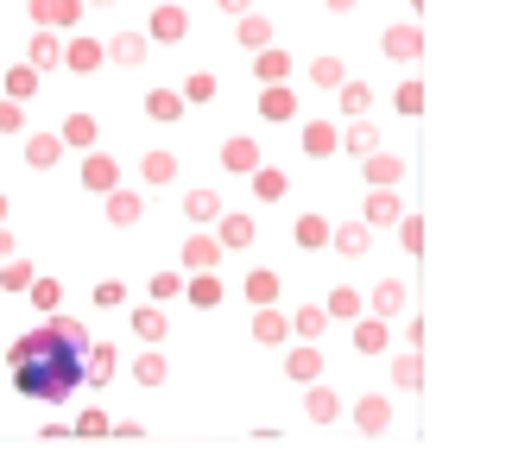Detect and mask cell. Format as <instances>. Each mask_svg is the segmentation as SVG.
Here are the masks:
<instances>
[{"mask_svg": "<svg viewBox=\"0 0 512 468\" xmlns=\"http://www.w3.org/2000/svg\"><path fill=\"white\" fill-rule=\"evenodd\" d=\"M0 361L13 367V393H26V399H70L76 386H83V342H70L64 329H51V323H38L32 336H19L13 348H0Z\"/></svg>", "mask_w": 512, "mask_h": 468, "instance_id": "cell-1", "label": "cell"}, {"mask_svg": "<svg viewBox=\"0 0 512 468\" xmlns=\"http://www.w3.org/2000/svg\"><path fill=\"white\" fill-rule=\"evenodd\" d=\"M102 197H108V222L114 228H140V216H146V197H140V190H121V184H114V190H102Z\"/></svg>", "mask_w": 512, "mask_h": 468, "instance_id": "cell-2", "label": "cell"}, {"mask_svg": "<svg viewBox=\"0 0 512 468\" xmlns=\"http://www.w3.org/2000/svg\"><path fill=\"white\" fill-rule=\"evenodd\" d=\"M83 0H32V26H51V32H70Z\"/></svg>", "mask_w": 512, "mask_h": 468, "instance_id": "cell-3", "label": "cell"}, {"mask_svg": "<svg viewBox=\"0 0 512 468\" xmlns=\"http://www.w3.org/2000/svg\"><path fill=\"white\" fill-rule=\"evenodd\" d=\"M304 152H310V159H336V152H342V127L336 121H310L304 127Z\"/></svg>", "mask_w": 512, "mask_h": 468, "instance_id": "cell-4", "label": "cell"}, {"mask_svg": "<svg viewBox=\"0 0 512 468\" xmlns=\"http://www.w3.org/2000/svg\"><path fill=\"white\" fill-rule=\"evenodd\" d=\"M399 216H405L399 190H392V184H373V197H367V222H373V228H392Z\"/></svg>", "mask_w": 512, "mask_h": 468, "instance_id": "cell-5", "label": "cell"}, {"mask_svg": "<svg viewBox=\"0 0 512 468\" xmlns=\"http://www.w3.org/2000/svg\"><path fill=\"white\" fill-rule=\"evenodd\" d=\"M361 171H367V184H399L405 178V159H399V152H380V146H373V152H361Z\"/></svg>", "mask_w": 512, "mask_h": 468, "instance_id": "cell-6", "label": "cell"}, {"mask_svg": "<svg viewBox=\"0 0 512 468\" xmlns=\"http://www.w3.org/2000/svg\"><path fill=\"white\" fill-rule=\"evenodd\" d=\"M253 234H260V228H253V216H215V241L234 247V253L253 247Z\"/></svg>", "mask_w": 512, "mask_h": 468, "instance_id": "cell-7", "label": "cell"}, {"mask_svg": "<svg viewBox=\"0 0 512 468\" xmlns=\"http://www.w3.org/2000/svg\"><path fill=\"white\" fill-rule=\"evenodd\" d=\"M260 114H266V121H291V114H298V89H285V83H266V95H260Z\"/></svg>", "mask_w": 512, "mask_h": 468, "instance_id": "cell-8", "label": "cell"}, {"mask_svg": "<svg viewBox=\"0 0 512 468\" xmlns=\"http://www.w3.org/2000/svg\"><path fill=\"white\" fill-rule=\"evenodd\" d=\"M102 45H95V38H70V45H64V70H76V76H89L95 64H102Z\"/></svg>", "mask_w": 512, "mask_h": 468, "instance_id": "cell-9", "label": "cell"}, {"mask_svg": "<svg viewBox=\"0 0 512 468\" xmlns=\"http://www.w3.org/2000/svg\"><path fill=\"white\" fill-rule=\"evenodd\" d=\"M57 159H64V140H57V133H32L26 140V165L32 171H51Z\"/></svg>", "mask_w": 512, "mask_h": 468, "instance_id": "cell-10", "label": "cell"}, {"mask_svg": "<svg viewBox=\"0 0 512 468\" xmlns=\"http://www.w3.org/2000/svg\"><path fill=\"white\" fill-rule=\"evenodd\" d=\"M222 165H228V171H253V165H260V140H247V133L222 140Z\"/></svg>", "mask_w": 512, "mask_h": 468, "instance_id": "cell-11", "label": "cell"}, {"mask_svg": "<svg viewBox=\"0 0 512 468\" xmlns=\"http://www.w3.org/2000/svg\"><path fill=\"white\" fill-rule=\"evenodd\" d=\"M121 184V165L108 159V152H89V165H83V190H114Z\"/></svg>", "mask_w": 512, "mask_h": 468, "instance_id": "cell-12", "label": "cell"}, {"mask_svg": "<svg viewBox=\"0 0 512 468\" xmlns=\"http://www.w3.org/2000/svg\"><path fill=\"white\" fill-rule=\"evenodd\" d=\"M222 241H203V234H190V241H184V266L190 272H215V260H222Z\"/></svg>", "mask_w": 512, "mask_h": 468, "instance_id": "cell-13", "label": "cell"}, {"mask_svg": "<svg viewBox=\"0 0 512 468\" xmlns=\"http://www.w3.org/2000/svg\"><path fill=\"white\" fill-rule=\"evenodd\" d=\"M184 32H190V13H184V7H159V13H152V32H146V38H165V45H177Z\"/></svg>", "mask_w": 512, "mask_h": 468, "instance_id": "cell-14", "label": "cell"}, {"mask_svg": "<svg viewBox=\"0 0 512 468\" xmlns=\"http://www.w3.org/2000/svg\"><path fill=\"white\" fill-rule=\"evenodd\" d=\"M102 51L114 57V64H127V70L146 64V38H140V32H114V45H102Z\"/></svg>", "mask_w": 512, "mask_h": 468, "instance_id": "cell-15", "label": "cell"}, {"mask_svg": "<svg viewBox=\"0 0 512 468\" xmlns=\"http://www.w3.org/2000/svg\"><path fill=\"white\" fill-rule=\"evenodd\" d=\"M253 70H260V83H285V76H291V57L279 45H260V51H253Z\"/></svg>", "mask_w": 512, "mask_h": 468, "instance_id": "cell-16", "label": "cell"}, {"mask_svg": "<svg viewBox=\"0 0 512 468\" xmlns=\"http://www.w3.org/2000/svg\"><path fill=\"white\" fill-rule=\"evenodd\" d=\"M177 298H190L196 310H215V304H222V279H215V272H196L190 291H177Z\"/></svg>", "mask_w": 512, "mask_h": 468, "instance_id": "cell-17", "label": "cell"}, {"mask_svg": "<svg viewBox=\"0 0 512 468\" xmlns=\"http://www.w3.org/2000/svg\"><path fill=\"white\" fill-rule=\"evenodd\" d=\"M26 64H32L38 76H45V70H57V64H64V45H57L51 32H38V38H32V51H26Z\"/></svg>", "mask_w": 512, "mask_h": 468, "instance_id": "cell-18", "label": "cell"}, {"mask_svg": "<svg viewBox=\"0 0 512 468\" xmlns=\"http://www.w3.org/2000/svg\"><path fill=\"white\" fill-rule=\"evenodd\" d=\"M354 424H361L367 437H380L386 424H392V405L386 399H361V405H354Z\"/></svg>", "mask_w": 512, "mask_h": 468, "instance_id": "cell-19", "label": "cell"}, {"mask_svg": "<svg viewBox=\"0 0 512 468\" xmlns=\"http://www.w3.org/2000/svg\"><path fill=\"white\" fill-rule=\"evenodd\" d=\"M329 247H342V253H367V247H373V234H367V222H342V228H329Z\"/></svg>", "mask_w": 512, "mask_h": 468, "instance_id": "cell-20", "label": "cell"}, {"mask_svg": "<svg viewBox=\"0 0 512 468\" xmlns=\"http://www.w3.org/2000/svg\"><path fill=\"white\" fill-rule=\"evenodd\" d=\"M57 140H64V146H83V152H89L95 140H102V127H95L89 114H70V121H64V133H57Z\"/></svg>", "mask_w": 512, "mask_h": 468, "instance_id": "cell-21", "label": "cell"}, {"mask_svg": "<svg viewBox=\"0 0 512 468\" xmlns=\"http://www.w3.org/2000/svg\"><path fill=\"white\" fill-rule=\"evenodd\" d=\"M285 336H291V323L272 304H260V317H253V342H285Z\"/></svg>", "mask_w": 512, "mask_h": 468, "instance_id": "cell-22", "label": "cell"}, {"mask_svg": "<svg viewBox=\"0 0 512 468\" xmlns=\"http://www.w3.org/2000/svg\"><path fill=\"white\" fill-rule=\"evenodd\" d=\"M253 197H260V203H279V197H285V171L253 165Z\"/></svg>", "mask_w": 512, "mask_h": 468, "instance_id": "cell-23", "label": "cell"}, {"mask_svg": "<svg viewBox=\"0 0 512 468\" xmlns=\"http://www.w3.org/2000/svg\"><path fill=\"white\" fill-rule=\"evenodd\" d=\"M399 310H405V285H399V279H386L380 291H373V317H386V323H392Z\"/></svg>", "mask_w": 512, "mask_h": 468, "instance_id": "cell-24", "label": "cell"}, {"mask_svg": "<svg viewBox=\"0 0 512 468\" xmlns=\"http://www.w3.org/2000/svg\"><path fill=\"white\" fill-rule=\"evenodd\" d=\"M146 114H152V121H177V114H184V95H177V89H152Z\"/></svg>", "mask_w": 512, "mask_h": 468, "instance_id": "cell-25", "label": "cell"}, {"mask_svg": "<svg viewBox=\"0 0 512 468\" xmlns=\"http://www.w3.org/2000/svg\"><path fill=\"white\" fill-rule=\"evenodd\" d=\"M184 216L190 222H215V216H222V197H215V190H190V197H184Z\"/></svg>", "mask_w": 512, "mask_h": 468, "instance_id": "cell-26", "label": "cell"}, {"mask_svg": "<svg viewBox=\"0 0 512 468\" xmlns=\"http://www.w3.org/2000/svg\"><path fill=\"white\" fill-rule=\"evenodd\" d=\"M354 323H361V317H354ZM354 348H361V355H380V348H386V317H367L361 329H354Z\"/></svg>", "mask_w": 512, "mask_h": 468, "instance_id": "cell-27", "label": "cell"}, {"mask_svg": "<svg viewBox=\"0 0 512 468\" xmlns=\"http://www.w3.org/2000/svg\"><path fill=\"white\" fill-rule=\"evenodd\" d=\"M234 19H241V45H247V51H260V45H272V26H266V19L253 13V7H247V13H234Z\"/></svg>", "mask_w": 512, "mask_h": 468, "instance_id": "cell-28", "label": "cell"}, {"mask_svg": "<svg viewBox=\"0 0 512 468\" xmlns=\"http://www.w3.org/2000/svg\"><path fill=\"white\" fill-rule=\"evenodd\" d=\"M418 51H424L418 26H392V32H386V57H418Z\"/></svg>", "mask_w": 512, "mask_h": 468, "instance_id": "cell-29", "label": "cell"}, {"mask_svg": "<svg viewBox=\"0 0 512 468\" xmlns=\"http://www.w3.org/2000/svg\"><path fill=\"white\" fill-rule=\"evenodd\" d=\"M285 367H291V380H317V374H323V355L304 342V348H291V361H285Z\"/></svg>", "mask_w": 512, "mask_h": 468, "instance_id": "cell-30", "label": "cell"}, {"mask_svg": "<svg viewBox=\"0 0 512 468\" xmlns=\"http://www.w3.org/2000/svg\"><path fill=\"white\" fill-rule=\"evenodd\" d=\"M26 298H32V304H38V310H45V317H51V310H57V298H64V285H57V279H38V272H32Z\"/></svg>", "mask_w": 512, "mask_h": 468, "instance_id": "cell-31", "label": "cell"}, {"mask_svg": "<svg viewBox=\"0 0 512 468\" xmlns=\"http://www.w3.org/2000/svg\"><path fill=\"white\" fill-rule=\"evenodd\" d=\"M7 95H13V102H32V95H38V70H32V64L7 70Z\"/></svg>", "mask_w": 512, "mask_h": 468, "instance_id": "cell-32", "label": "cell"}, {"mask_svg": "<svg viewBox=\"0 0 512 468\" xmlns=\"http://www.w3.org/2000/svg\"><path fill=\"white\" fill-rule=\"evenodd\" d=\"M241 291H247L253 304H272V298H279V272H247V285H241Z\"/></svg>", "mask_w": 512, "mask_h": 468, "instance_id": "cell-33", "label": "cell"}, {"mask_svg": "<svg viewBox=\"0 0 512 468\" xmlns=\"http://www.w3.org/2000/svg\"><path fill=\"white\" fill-rule=\"evenodd\" d=\"M323 310H329V317H342V323H354V317H361V298H354L348 285H336V291H329V304H323Z\"/></svg>", "mask_w": 512, "mask_h": 468, "instance_id": "cell-34", "label": "cell"}, {"mask_svg": "<svg viewBox=\"0 0 512 468\" xmlns=\"http://www.w3.org/2000/svg\"><path fill=\"white\" fill-rule=\"evenodd\" d=\"M310 418H317V424H336L342 418V399L329 393V386H317V393H310Z\"/></svg>", "mask_w": 512, "mask_h": 468, "instance_id": "cell-35", "label": "cell"}, {"mask_svg": "<svg viewBox=\"0 0 512 468\" xmlns=\"http://www.w3.org/2000/svg\"><path fill=\"white\" fill-rule=\"evenodd\" d=\"M140 171H146V184H171L177 178V159H171V152H146Z\"/></svg>", "mask_w": 512, "mask_h": 468, "instance_id": "cell-36", "label": "cell"}, {"mask_svg": "<svg viewBox=\"0 0 512 468\" xmlns=\"http://www.w3.org/2000/svg\"><path fill=\"white\" fill-rule=\"evenodd\" d=\"M298 247H329V222L323 216H298Z\"/></svg>", "mask_w": 512, "mask_h": 468, "instance_id": "cell-37", "label": "cell"}, {"mask_svg": "<svg viewBox=\"0 0 512 468\" xmlns=\"http://www.w3.org/2000/svg\"><path fill=\"white\" fill-rule=\"evenodd\" d=\"M0 285H7V291H26V285H32V266L7 253V260H0Z\"/></svg>", "mask_w": 512, "mask_h": 468, "instance_id": "cell-38", "label": "cell"}, {"mask_svg": "<svg viewBox=\"0 0 512 468\" xmlns=\"http://www.w3.org/2000/svg\"><path fill=\"white\" fill-rule=\"evenodd\" d=\"M133 336H140V342H159L165 336V317H159V310H133Z\"/></svg>", "mask_w": 512, "mask_h": 468, "instance_id": "cell-39", "label": "cell"}, {"mask_svg": "<svg viewBox=\"0 0 512 468\" xmlns=\"http://www.w3.org/2000/svg\"><path fill=\"white\" fill-rule=\"evenodd\" d=\"M323 323H329V310H323V304H304V310H298V336H304V342H310V336H323Z\"/></svg>", "mask_w": 512, "mask_h": 468, "instance_id": "cell-40", "label": "cell"}, {"mask_svg": "<svg viewBox=\"0 0 512 468\" xmlns=\"http://www.w3.org/2000/svg\"><path fill=\"white\" fill-rule=\"evenodd\" d=\"M336 95H342V108H348V114H367V102H373V95H367L361 83H348V76L336 83Z\"/></svg>", "mask_w": 512, "mask_h": 468, "instance_id": "cell-41", "label": "cell"}, {"mask_svg": "<svg viewBox=\"0 0 512 468\" xmlns=\"http://www.w3.org/2000/svg\"><path fill=\"white\" fill-rule=\"evenodd\" d=\"M310 76H317L323 89H336V83H342L348 70H342V57H317V64H310Z\"/></svg>", "mask_w": 512, "mask_h": 468, "instance_id": "cell-42", "label": "cell"}, {"mask_svg": "<svg viewBox=\"0 0 512 468\" xmlns=\"http://www.w3.org/2000/svg\"><path fill=\"white\" fill-rule=\"evenodd\" d=\"M184 102H215V76L209 70H196L190 83H184Z\"/></svg>", "mask_w": 512, "mask_h": 468, "instance_id": "cell-43", "label": "cell"}, {"mask_svg": "<svg viewBox=\"0 0 512 468\" xmlns=\"http://www.w3.org/2000/svg\"><path fill=\"white\" fill-rule=\"evenodd\" d=\"M342 146H348V152H373V146H380V133L361 121V127H348V133H342Z\"/></svg>", "mask_w": 512, "mask_h": 468, "instance_id": "cell-44", "label": "cell"}, {"mask_svg": "<svg viewBox=\"0 0 512 468\" xmlns=\"http://www.w3.org/2000/svg\"><path fill=\"white\" fill-rule=\"evenodd\" d=\"M95 304H102V310H121V304H127V285H121V279L95 285Z\"/></svg>", "mask_w": 512, "mask_h": 468, "instance_id": "cell-45", "label": "cell"}, {"mask_svg": "<svg viewBox=\"0 0 512 468\" xmlns=\"http://www.w3.org/2000/svg\"><path fill=\"white\" fill-rule=\"evenodd\" d=\"M399 234H405L411 253H424V222H418V216H399Z\"/></svg>", "mask_w": 512, "mask_h": 468, "instance_id": "cell-46", "label": "cell"}, {"mask_svg": "<svg viewBox=\"0 0 512 468\" xmlns=\"http://www.w3.org/2000/svg\"><path fill=\"white\" fill-rule=\"evenodd\" d=\"M19 127H26V114H19V102L7 95V102H0V133H19Z\"/></svg>", "mask_w": 512, "mask_h": 468, "instance_id": "cell-47", "label": "cell"}, {"mask_svg": "<svg viewBox=\"0 0 512 468\" xmlns=\"http://www.w3.org/2000/svg\"><path fill=\"white\" fill-rule=\"evenodd\" d=\"M177 291H184V279H177V272H159V279H152V298H177Z\"/></svg>", "mask_w": 512, "mask_h": 468, "instance_id": "cell-48", "label": "cell"}, {"mask_svg": "<svg viewBox=\"0 0 512 468\" xmlns=\"http://www.w3.org/2000/svg\"><path fill=\"white\" fill-rule=\"evenodd\" d=\"M133 374H140L146 386H159V380H165V361H159V355H140V367H133Z\"/></svg>", "mask_w": 512, "mask_h": 468, "instance_id": "cell-49", "label": "cell"}, {"mask_svg": "<svg viewBox=\"0 0 512 468\" xmlns=\"http://www.w3.org/2000/svg\"><path fill=\"white\" fill-rule=\"evenodd\" d=\"M399 108H405V114H424V83H405V89H399Z\"/></svg>", "mask_w": 512, "mask_h": 468, "instance_id": "cell-50", "label": "cell"}, {"mask_svg": "<svg viewBox=\"0 0 512 468\" xmlns=\"http://www.w3.org/2000/svg\"><path fill=\"white\" fill-rule=\"evenodd\" d=\"M76 431H83V437H102V431H114V424H108V418H102V412H89V418H83V424H76Z\"/></svg>", "mask_w": 512, "mask_h": 468, "instance_id": "cell-51", "label": "cell"}, {"mask_svg": "<svg viewBox=\"0 0 512 468\" xmlns=\"http://www.w3.org/2000/svg\"><path fill=\"white\" fill-rule=\"evenodd\" d=\"M418 374H424L418 355H405V361H399V386H418Z\"/></svg>", "mask_w": 512, "mask_h": 468, "instance_id": "cell-52", "label": "cell"}, {"mask_svg": "<svg viewBox=\"0 0 512 468\" xmlns=\"http://www.w3.org/2000/svg\"><path fill=\"white\" fill-rule=\"evenodd\" d=\"M253 7V0H222V13H247Z\"/></svg>", "mask_w": 512, "mask_h": 468, "instance_id": "cell-53", "label": "cell"}, {"mask_svg": "<svg viewBox=\"0 0 512 468\" xmlns=\"http://www.w3.org/2000/svg\"><path fill=\"white\" fill-rule=\"evenodd\" d=\"M7 253H13V234H7V228H0V260H7Z\"/></svg>", "mask_w": 512, "mask_h": 468, "instance_id": "cell-54", "label": "cell"}, {"mask_svg": "<svg viewBox=\"0 0 512 468\" xmlns=\"http://www.w3.org/2000/svg\"><path fill=\"white\" fill-rule=\"evenodd\" d=\"M323 7H329V13H348V7H354V0H323Z\"/></svg>", "mask_w": 512, "mask_h": 468, "instance_id": "cell-55", "label": "cell"}, {"mask_svg": "<svg viewBox=\"0 0 512 468\" xmlns=\"http://www.w3.org/2000/svg\"><path fill=\"white\" fill-rule=\"evenodd\" d=\"M0 222H7V197H0Z\"/></svg>", "mask_w": 512, "mask_h": 468, "instance_id": "cell-56", "label": "cell"}, {"mask_svg": "<svg viewBox=\"0 0 512 468\" xmlns=\"http://www.w3.org/2000/svg\"><path fill=\"white\" fill-rule=\"evenodd\" d=\"M89 7H114V0H89Z\"/></svg>", "mask_w": 512, "mask_h": 468, "instance_id": "cell-57", "label": "cell"}]
</instances>
